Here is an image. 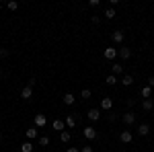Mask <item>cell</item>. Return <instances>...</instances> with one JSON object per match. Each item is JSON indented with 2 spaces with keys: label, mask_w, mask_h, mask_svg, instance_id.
Segmentation results:
<instances>
[{
  "label": "cell",
  "mask_w": 154,
  "mask_h": 152,
  "mask_svg": "<svg viewBox=\"0 0 154 152\" xmlns=\"http://www.w3.org/2000/svg\"><path fill=\"white\" fill-rule=\"evenodd\" d=\"M25 136H27L29 140H35V138H39V132H37V128L33 126V128H29L27 132H25Z\"/></svg>",
  "instance_id": "9"
},
{
  "label": "cell",
  "mask_w": 154,
  "mask_h": 152,
  "mask_svg": "<svg viewBox=\"0 0 154 152\" xmlns=\"http://www.w3.org/2000/svg\"><path fill=\"white\" fill-rule=\"evenodd\" d=\"M142 109H144V111H152V109H154V101H152V99H144V101H142Z\"/></svg>",
  "instance_id": "13"
},
{
  "label": "cell",
  "mask_w": 154,
  "mask_h": 152,
  "mask_svg": "<svg viewBox=\"0 0 154 152\" xmlns=\"http://www.w3.org/2000/svg\"><path fill=\"white\" fill-rule=\"evenodd\" d=\"M8 56V49H0V58H6Z\"/></svg>",
  "instance_id": "27"
},
{
  "label": "cell",
  "mask_w": 154,
  "mask_h": 152,
  "mask_svg": "<svg viewBox=\"0 0 154 152\" xmlns=\"http://www.w3.org/2000/svg\"><path fill=\"white\" fill-rule=\"evenodd\" d=\"M66 152H80V150H78V148H68Z\"/></svg>",
  "instance_id": "30"
},
{
  "label": "cell",
  "mask_w": 154,
  "mask_h": 152,
  "mask_svg": "<svg viewBox=\"0 0 154 152\" xmlns=\"http://www.w3.org/2000/svg\"><path fill=\"white\" fill-rule=\"evenodd\" d=\"M138 134H140V136H148V134H150V126H148V123H140V126H138Z\"/></svg>",
  "instance_id": "12"
},
{
  "label": "cell",
  "mask_w": 154,
  "mask_h": 152,
  "mask_svg": "<svg viewBox=\"0 0 154 152\" xmlns=\"http://www.w3.org/2000/svg\"><path fill=\"white\" fill-rule=\"evenodd\" d=\"M82 136L86 138V140H95V138H97V129L91 128V126H86V128L82 129Z\"/></svg>",
  "instance_id": "1"
},
{
  "label": "cell",
  "mask_w": 154,
  "mask_h": 152,
  "mask_svg": "<svg viewBox=\"0 0 154 152\" xmlns=\"http://www.w3.org/2000/svg\"><path fill=\"white\" fill-rule=\"evenodd\" d=\"M111 70H113V76H117V74L123 72V66H121V64H113V66H111Z\"/></svg>",
  "instance_id": "17"
},
{
  "label": "cell",
  "mask_w": 154,
  "mask_h": 152,
  "mask_svg": "<svg viewBox=\"0 0 154 152\" xmlns=\"http://www.w3.org/2000/svg\"><path fill=\"white\" fill-rule=\"evenodd\" d=\"M66 126H68V128H74V126H76V119H74L72 115H68L66 117Z\"/></svg>",
  "instance_id": "23"
},
{
  "label": "cell",
  "mask_w": 154,
  "mask_h": 152,
  "mask_svg": "<svg viewBox=\"0 0 154 152\" xmlns=\"http://www.w3.org/2000/svg\"><path fill=\"white\" fill-rule=\"evenodd\" d=\"M51 128L58 129V132H64V128H66V121H62V119H54V121H51Z\"/></svg>",
  "instance_id": "10"
},
{
  "label": "cell",
  "mask_w": 154,
  "mask_h": 152,
  "mask_svg": "<svg viewBox=\"0 0 154 152\" xmlns=\"http://www.w3.org/2000/svg\"><path fill=\"white\" fill-rule=\"evenodd\" d=\"M80 152H93V148L91 146H84V148H80Z\"/></svg>",
  "instance_id": "29"
},
{
  "label": "cell",
  "mask_w": 154,
  "mask_h": 152,
  "mask_svg": "<svg viewBox=\"0 0 154 152\" xmlns=\"http://www.w3.org/2000/svg\"><path fill=\"white\" fill-rule=\"evenodd\" d=\"M60 140H62V142H70L72 140V134H70V132H62V134H60Z\"/></svg>",
  "instance_id": "18"
},
{
  "label": "cell",
  "mask_w": 154,
  "mask_h": 152,
  "mask_svg": "<svg viewBox=\"0 0 154 152\" xmlns=\"http://www.w3.org/2000/svg\"><path fill=\"white\" fill-rule=\"evenodd\" d=\"M62 101H64V105H74L76 99H74V95H72V93H66L64 97H62Z\"/></svg>",
  "instance_id": "14"
},
{
  "label": "cell",
  "mask_w": 154,
  "mask_h": 152,
  "mask_svg": "<svg viewBox=\"0 0 154 152\" xmlns=\"http://www.w3.org/2000/svg\"><path fill=\"white\" fill-rule=\"evenodd\" d=\"M117 58V49L115 47H105V60H115Z\"/></svg>",
  "instance_id": "6"
},
{
  "label": "cell",
  "mask_w": 154,
  "mask_h": 152,
  "mask_svg": "<svg viewBox=\"0 0 154 152\" xmlns=\"http://www.w3.org/2000/svg\"><path fill=\"white\" fill-rule=\"evenodd\" d=\"M119 140L123 142V144H130V142L134 140V136H131V132L125 129V132H121V134H119Z\"/></svg>",
  "instance_id": "5"
},
{
  "label": "cell",
  "mask_w": 154,
  "mask_h": 152,
  "mask_svg": "<svg viewBox=\"0 0 154 152\" xmlns=\"http://www.w3.org/2000/svg\"><path fill=\"white\" fill-rule=\"evenodd\" d=\"M121 121H123L125 126H131V123L136 121V113H131V111H128V113H123V115H121Z\"/></svg>",
  "instance_id": "2"
},
{
  "label": "cell",
  "mask_w": 154,
  "mask_h": 152,
  "mask_svg": "<svg viewBox=\"0 0 154 152\" xmlns=\"http://www.w3.org/2000/svg\"><path fill=\"white\" fill-rule=\"evenodd\" d=\"M101 109H103V111H111V109H113V99H109V97L101 99Z\"/></svg>",
  "instance_id": "3"
},
{
  "label": "cell",
  "mask_w": 154,
  "mask_h": 152,
  "mask_svg": "<svg viewBox=\"0 0 154 152\" xmlns=\"http://www.w3.org/2000/svg\"><path fill=\"white\" fill-rule=\"evenodd\" d=\"M148 86H150V88L154 86V76H150V78H148Z\"/></svg>",
  "instance_id": "28"
},
{
  "label": "cell",
  "mask_w": 154,
  "mask_h": 152,
  "mask_svg": "<svg viewBox=\"0 0 154 152\" xmlns=\"http://www.w3.org/2000/svg\"><path fill=\"white\" fill-rule=\"evenodd\" d=\"M33 97V86H23V91H21V99H31Z\"/></svg>",
  "instance_id": "8"
},
{
  "label": "cell",
  "mask_w": 154,
  "mask_h": 152,
  "mask_svg": "<svg viewBox=\"0 0 154 152\" xmlns=\"http://www.w3.org/2000/svg\"><path fill=\"white\" fill-rule=\"evenodd\" d=\"M113 41H115V43H121V41H123V37H125V33H123V31H113Z\"/></svg>",
  "instance_id": "15"
},
{
  "label": "cell",
  "mask_w": 154,
  "mask_h": 152,
  "mask_svg": "<svg viewBox=\"0 0 154 152\" xmlns=\"http://www.w3.org/2000/svg\"><path fill=\"white\" fill-rule=\"evenodd\" d=\"M105 19H115V8H107L105 11Z\"/></svg>",
  "instance_id": "24"
},
{
  "label": "cell",
  "mask_w": 154,
  "mask_h": 152,
  "mask_svg": "<svg viewBox=\"0 0 154 152\" xmlns=\"http://www.w3.org/2000/svg\"><path fill=\"white\" fill-rule=\"evenodd\" d=\"M82 99H91V91H88V88H82Z\"/></svg>",
  "instance_id": "26"
},
{
  "label": "cell",
  "mask_w": 154,
  "mask_h": 152,
  "mask_svg": "<svg viewBox=\"0 0 154 152\" xmlns=\"http://www.w3.org/2000/svg\"><path fill=\"white\" fill-rule=\"evenodd\" d=\"M105 82L109 84V86H113V84H117V76H113V74H109L105 78Z\"/></svg>",
  "instance_id": "19"
},
{
  "label": "cell",
  "mask_w": 154,
  "mask_h": 152,
  "mask_svg": "<svg viewBox=\"0 0 154 152\" xmlns=\"http://www.w3.org/2000/svg\"><path fill=\"white\" fill-rule=\"evenodd\" d=\"M6 8H8V11H17V8H19V2H14V0L6 2Z\"/></svg>",
  "instance_id": "22"
},
{
  "label": "cell",
  "mask_w": 154,
  "mask_h": 152,
  "mask_svg": "<svg viewBox=\"0 0 154 152\" xmlns=\"http://www.w3.org/2000/svg\"><path fill=\"white\" fill-rule=\"evenodd\" d=\"M48 144H49L48 136H39V146H48Z\"/></svg>",
  "instance_id": "25"
},
{
  "label": "cell",
  "mask_w": 154,
  "mask_h": 152,
  "mask_svg": "<svg viewBox=\"0 0 154 152\" xmlns=\"http://www.w3.org/2000/svg\"><path fill=\"white\" fill-rule=\"evenodd\" d=\"M33 123H35V128H43V126L48 123V117H45V115H35Z\"/></svg>",
  "instance_id": "7"
},
{
  "label": "cell",
  "mask_w": 154,
  "mask_h": 152,
  "mask_svg": "<svg viewBox=\"0 0 154 152\" xmlns=\"http://www.w3.org/2000/svg\"><path fill=\"white\" fill-rule=\"evenodd\" d=\"M0 72H2V68H0Z\"/></svg>",
  "instance_id": "32"
},
{
  "label": "cell",
  "mask_w": 154,
  "mask_h": 152,
  "mask_svg": "<svg viewBox=\"0 0 154 152\" xmlns=\"http://www.w3.org/2000/svg\"><path fill=\"white\" fill-rule=\"evenodd\" d=\"M142 97H144V99H152V88H150L148 84L142 88Z\"/></svg>",
  "instance_id": "16"
},
{
  "label": "cell",
  "mask_w": 154,
  "mask_h": 152,
  "mask_svg": "<svg viewBox=\"0 0 154 152\" xmlns=\"http://www.w3.org/2000/svg\"><path fill=\"white\" fill-rule=\"evenodd\" d=\"M0 140H2V132H0Z\"/></svg>",
  "instance_id": "31"
},
{
  "label": "cell",
  "mask_w": 154,
  "mask_h": 152,
  "mask_svg": "<svg viewBox=\"0 0 154 152\" xmlns=\"http://www.w3.org/2000/svg\"><path fill=\"white\" fill-rule=\"evenodd\" d=\"M86 117H88L91 121H99V119H101V111H99V109H88Z\"/></svg>",
  "instance_id": "4"
},
{
  "label": "cell",
  "mask_w": 154,
  "mask_h": 152,
  "mask_svg": "<svg viewBox=\"0 0 154 152\" xmlns=\"http://www.w3.org/2000/svg\"><path fill=\"white\" fill-rule=\"evenodd\" d=\"M117 54L121 56V60H130L131 58V49H130V47H121Z\"/></svg>",
  "instance_id": "11"
},
{
  "label": "cell",
  "mask_w": 154,
  "mask_h": 152,
  "mask_svg": "<svg viewBox=\"0 0 154 152\" xmlns=\"http://www.w3.org/2000/svg\"><path fill=\"white\" fill-rule=\"evenodd\" d=\"M21 150H23V152H33V144H31V142H23Z\"/></svg>",
  "instance_id": "20"
},
{
  "label": "cell",
  "mask_w": 154,
  "mask_h": 152,
  "mask_svg": "<svg viewBox=\"0 0 154 152\" xmlns=\"http://www.w3.org/2000/svg\"><path fill=\"white\" fill-rule=\"evenodd\" d=\"M121 84H123V86H131V84H134V78H131V76H123V78H121Z\"/></svg>",
  "instance_id": "21"
}]
</instances>
